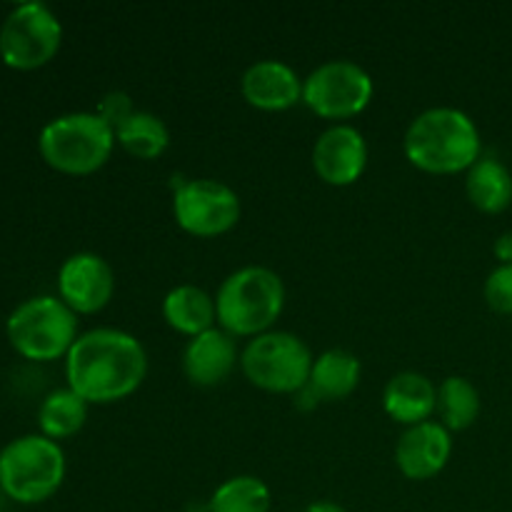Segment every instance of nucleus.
Wrapping results in <instances>:
<instances>
[{"label": "nucleus", "instance_id": "nucleus-25", "mask_svg": "<svg viewBox=\"0 0 512 512\" xmlns=\"http://www.w3.org/2000/svg\"><path fill=\"white\" fill-rule=\"evenodd\" d=\"M95 113H98L115 133V130H118L120 125H123L125 120L135 113L133 98H130L128 93H123V90H113V93H108L103 100H100Z\"/></svg>", "mask_w": 512, "mask_h": 512}, {"label": "nucleus", "instance_id": "nucleus-22", "mask_svg": "<svg viewBox=\"0 0 512 512\" xmlns=\"http://www.w3.org/2000/svg\"><path fill=\"white\" fill-rule=\"evenodd\" d=\"M438 413L450 433L468 430L480 415V393L468 378H445L438 388Z\"/></svg>", "mask_w": 512, "mask_h": 512}, {"label": "nucleus", "instance_id": "nucleus-26", "mask_svg": "<svg viewBox=\"0 0 512 512\" xmlns=\"http://www.w3.org/2000/svg\"><path fill=\"white\" fill-rule=\"evenodd\" d=\"M495 255H498L500 265H512V233L500 235L495 240Z\"/></svg>", "mask_w": 512, "mask_h": 512}, {"label": "nucleus", "instance_id": "nucleus-10", "mask_svg": "<svg viewBox=\"0 0 512 512\" xmlns=\"http://www.w3.org/2000/svg\"><path fill=\"white\" fill-rule=\"evenodd\" d=\"M240 198L230 185L210 178L185 180L173 193V218L195 238H218L238 225Z\"/></svg>", "mask_w": 512, "mask_h": 512}, {"label": "nucleus", "instance_id": "nucleus-27", "mask_svg": "<svg viewBox=\"0 0 512 512\" xmlns=\"http://www.w3.org/2000/svg\"><path fill=\"white\" fill-rule=\"evenodd\" d=\"M305 512H348L345 508H340L338 503H330V500H315V503H310Z\"/></svg>", "mask_w": 512, "mask_h": 512}, {"label": "nucleus", "instance_id": "nucleus-4", "mask_svg": "<svg viewBox=\"0 0 512 512\" xmlns=\"http://www.w3.org/2000/svg\"><path fill=\"white\" fill-rule=\"evenodd\" d=\"M115 148V133L98 113H65L50 120L38 138L40 158L65 175L103 168Z\"/></svg>", "mask_w": 512, "mask_h": 512}, {"label": "nucleus", "instance_id": "nucleus-20", "mask_svg": "<svg viewBox=\"0 0 512 512\" xmlns=\"http://www.w3.org/2000/svg\"><path fill=\"white\" fill-rule=\"evenodd\" d=\"M85 420H88V403L70 388L53 390L38 408L40 435L55 443L80 433Z\"/></svg>", "mask_w": 512, "mask_h": 512}, {"label": "nucleus", "instance_id": "nucleus-13", "mask_svg": "<svg viewBox=\"0 0 512 512\" xmlns=\"http://www.w3.org/2000/svg\"><path fill=\"white\" fill-rule=\"evenodd\" d=\"M453 453V438L443 423L413 425L395 445V465L408 480H430L443 473Z\"/></svg>", "mask_w": 512, "mask_h": 512}, {"label": "nucleus", "instance_id": "nucleus-17", "mask_svg": "<svg viewBox=\"0 0 512 512\" xmlns=\"http://www.w3.org/2000/svg\"><path fill=\"white\" fill-rule=\"evenodd\" d=\"M360 360L350 350L333 348L313 360L308 390L315 400H345L360 385Z\"/></svg>", "mask_w": 512, "mask_h": 512}, {"label": "nucleus", "instance_id": "nucleus-15", "mask_svg": "<svg viewBox=\"0 0 512 512\" xmlns=\"http://www.w3.org/2000/svg\"><path fill=\"white\" fill-rule=\"evenodd\" d=\"M238 363V345L223 328H210L195 335L183 350V373L198 388H215L225 383Z\"/></svg>", "mask_w": 512, "mask_h": 512}, {"label": "nucleus", "instance_id": "nucleus-6", "mask_svg": "<svg viewBox=\"0 0 512 512\" xmlns=\"http://www.w3.org/2000/svg\"><path fill=\"white\" fill-rule=\"evenodd\" d=\"M5 333L15 353L25 360L50 363L68 355L78 340V315L60 298L38 295L10 313Z\"/></svg>", "mask_w": 512, "mask_h": 512}, {"label": "nucleus", "instance_id": "nucleus-7", "mask_svg": "<svg viewBox=\"0 0 512 512\" xmlns=\"http://www.w3.org/2000/svg\"><path fill=\"white\" fill-rule=\"evenodd\" d=\"M313 360V353L298 335L288 330H268L245 345L240 353V370L255 388L290 395L308 388Z\"/></svg>", "mask_w": 512, "mask_h": 512}, {"label": "nucleus", "instance_id": "nucleus-18", "mask_svg": "<svg viewBox=\"0 0 512 512\" xmlns=\"http://www.w3.org/2000/svg\"><path fill=\"white\" fill-rule=\"evenodd\" d=\"M163 318L175 333L195 338L218 323L215 298L198 285H178L163 298Z\"/></svg>", "mask_w": 512, "mask_h": 512}, {"label": "nucleus", "instance_id": "nucleus-12", "mask_svg": "<svg viewBox=\"0 0 512 512\" xmlns=\"http://www.w3.org/2000/svg\"><path fill=\"white\" fill-rule=\"evenodd\" d=\"M368 165V143L353 125H330L313 145V168L323 183L348 188L358 183Z\"/></svg>", "mask_w": 512, "mask_h": 512}, {"label": "nucleus", "instance_id": "nucleus-5", "mask_svg": "<svg viewBox=\"0 0 512 512\" xmlns=\"http://www.w3.org/2000/svg\"><path fill=\"white\" fill-rule=\"evenodd\" d=\"M65 480V453L45 435H23L0 450V488L20 505L53 498Z\"/></svg>", "mask_w": 512, "mask_h": 512}, {"label": "nucleus", "instance_id": "nucleus-24", "mask_svg": "<svg viewBox=\"0 0 512 512\" xmlns=\"http://www.w3.org/2000/svg\"><path fill=\"white\" fill-rule=\"evenodd\" d=\"M485 300L500 315H512V265H498L485 280Z\"/></svg>", "mask_w": 512, "mask_h": 512}, {"label": "nucleus", "instance_id": "nucleus-16", "mask_svg": "<svg viewBox=\"0 0 512 512\" xmlns=\"http://www.w3.org/2000/svg\"><path fill=\"white\" fill-rule=\"evenodd\" d=\"M383 408L390 420L405 428L428 423L438 410V388L428 375L405 370V373L393 375L385 385Z\"/></svg>", "mask_w": 512, "mask_h": 512}, {"label": "nucleus", "instance_id": "nucleus-9", "mask_svg": "<svg viewBox=\"0 0 512 512\" xmlns=\"http://www.w3.org/2000/svg\"><path fill=\"white\" fill-rule=\"evenodd\" d=\"M373 78L353 60H328L303 80V103L323 120H348L373 100Z\"/></svg>", "mask_w": 512, "mask_h": 512}, {"label": "nucleus", "instance_id": "nucleus-19", "mask_svg": "<svg viewBox=\"0 0 512 512\" xmlns=\"http://www.w3.org/2000/svg\"><path fill=\"white\" fill-rule=\"evenodd\" d=\"M468 200L488 215H498L512 203V173L498 158H483L468 170L465 180Z\"/></svg>", "mask_w": 512, "mask_h": 512}, {"label": "nucleus", "instance_id": "nucleus-21", "mask_svg": "<svg viewBox=\"0 0 512 512\" xmlns=\"http://www.w3.org/2000/svg\"><path fill=\"white\" fill-rule=\"evenodd\" d=\"M115 143L138 160H155L168 150L170 130L163 120L148 110H135L118 130Z\"/></svg>", "mask_w": 512, "mask_h": 512}, {"label": "nucleus", "instance_id": "nucleus-3", "mask_svg": "<svg viewBox=\"0 0 512 512\" xmlns=\"http://www.w3.org/2000/svg\"><path fill=\"white\" fill-rule=\"evenodd\" d=\"M285 308V285L265 265H245L220 283L215 293L218 328L233 338H258L268 333Z\"/></svg>", "mask_w": 512, "mask_h": 512}, {"label": "nucleus", "instance_id": "nucleus-14", "mask_svg": "<svg viewBox=\"0 0 512 512\" xmlns=\"http://www.w3.org/2000/svg\"><path fill=\"white\" fill-rule=\"evenodd\" d=\"M245 103L265 113H280L303 103V78L283 60H258L240 78Z\"/></svg>", "mask_w": 512, "mask_h": 512}, {"label": "nucleus", "instance_id": "nucleus-2", "mask_svg": "<svg viewBox=\"0 0 512 512\" xmlns=\"http://www.w3.org/2000/svg\"><path fill=\"white\" fill-rule=\"evenodd\" d=\"M405 158L423 173L455 175L480 160V133L468 113L458 108L423 110L403 138Z\"/></svg>", "mask_w": 512, "mask_h": 512}, {"label": "nucleus", "instance_id": "nucleus-23", "mask_svg": "<svg viewBox=\"0 0 512 512\" xmlns=\"http://www.w3.org/2000/svg\"><path fill=\"white\" fill-rule=\"evenodd\" d=\"M270 488L255 475H235L210 495V512H270Z\"/></svg>", "mask_w": 512, "mask_h": 512}, {"label": "nucleus", "instance_id": "nucleus-11", "mask_svg": "<svg viewBox=\"0 0 512 512\" xmlns=\"http://www.w3.org/2000/svg\"><path fill=\"white\" fill-rule=\"evenodd\" d=\"M113 293L115 273L98 253H75L60 265L58 295L75 315L100 313Z\"/></svg>", "mask_w": 512, "mask_h": 512}, {"label": "nucleus", "instance_id": "nucleus-8", "mask_svg": "<svg viewBox=\"0 0 512 512\" xmlns=\"http://www.w3.org/2000/svg\"><path fill=\"white\" fill-rule=\"evenodd\" d=\"M63 43L58 15L43 3H20L0 25V58L13 70H35L55 58Z\"/></svg>", "mask_w": 512, "mask_h": 512}, {"label": "nucleus", "instance_id": "nucleus-1", "mask_svg": "<svg viewBox=\"0 0 512 512\" xmlns=\"http://www.w3.org/2000/svg\"><path fill=\"white\" fill-rule=\"evenodd\" d=\"M148 375V353L135 335L118 328H95L78 335L65 355V378L88 405L130 398Z\"/></svg>", "mask_w": 512, "mask_h": 512}]
</instances>
